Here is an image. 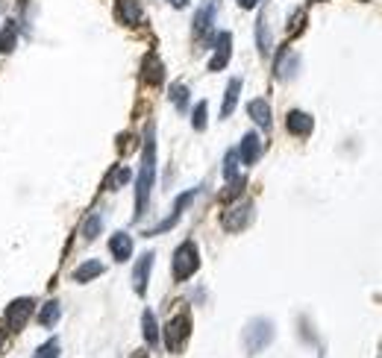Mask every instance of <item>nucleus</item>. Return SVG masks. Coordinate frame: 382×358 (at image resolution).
I'll use <instances>...</instances> for the list:
<instances>
[{
	"mask_svg": "<svg viewBox=\"0 0 382 358\" xmlns=\"http://www.w3.org/2000/svg\"><path fill=\"white\" fill-rule=\"evenodd\" d=\"M153 179H156V129H153V123H147L144 150H141V170H139V182H135V220L144 217V212H147Z\"/></svg>",
	"mask_w": 382,
	"mask_h": 358,
	"instance_id": "f257e3e1",
	"label": "nucleus"
},
{
	"mask_svg": "<svg viewBox=\"0 0 382 358\" xmlns=\"http://www.w3.org/2000/svg\"><path fill=\"white\" fill-rule=\"evenodd\" d=\"M197 270H200V253H197L194 241H182L174 253V265H171V274H174L177 282L191 279Z\"/></svg>",
	"mask_w": 382,
	"mask_h": 358,
	"instance_id": "f03ea898",
	"label": "nucleus"
},
{
	"mask_svg": "<svg viewBox=\"0 0 382 358\" xmlns=\"http://www.w3.org/2000/svg\"><path fill=\"white\" fill-rule=\"evenodd\" d=\"M270 341H274V323H270L268 317L250 320L248 329H244V350H248L250 355H259Z\"/></svg>",
	"mask_w": 382,
	"mask_h": 358,
	"instance_id": "7ed1b4c3",
	"label": "nucleus"
},
{
	"mask_svg": "<svg viewBox=\"0 0 382 358\" xmlns=\"http://www.w3.org/2000/svg\"><path fill=\"white\" fill-rule=\"evenodd\" d=\"M189 335H191V317H189V312L174 314V317H171L168 323H165V332H162L168 352H180L182 347H186Z\"/></svg>",
	"mask_w": 382,
	"mask_h": 358,
	"instance_id": "20e7f679",
	"label": "nucleus"
},
{
	"mask_svg": "<svg viewBox=\"0 0 382 358\" xmlns=\"http://www.w3.org/2000/svg\"><path fill=\"white\" fill-rule=\"evenodd\" d=\"M253 220V203L250 200H241L236 206H229L224 215H220V226H224L227 232H241L248 229Z\"/></svg>",
	"mask_w": 382,
	"mask_h": 358,
	"instance_id": "39448f33",
	"label": "nucleus"
},
{
	"mask_svg": "<svg viewBox=\"0 0 382 358\" xmlns=\"http://www.w3.org/2000/svg\"><path fill=\"white\" fill-rule=\"evenodd\" d=\"M35 314V303L30 297H18L6 305V326L12 332H21L24 326L30 323V317Z\"/></svg>",
	"mask_w": 382,
	"mask_h": 358,
	"instance_id": "423d86ee",
	"label": "nucleus"
},
{
	"mask_svg": "<svg viewBox=\"0 0 382 358\" xmlns=\"http://www.w3.org/2000/svg\"><path fill=\"white\" fill-rule=\"evenodd\" d=\"M194 197H197V188H191V191H186V194H180V197H177V203H174V212H171V217H168V220H162V224H159V226L147 229L144 235H147V238H153V235H159V232H168V229L174 226L177 220L182 217V208H189V203L194 200Z\"/></svg>",
	"mask_w": 382,
	"mask_h": 358,
	"instance_id": "0eeeda50",
	"label": "nucleus"
},
{
	"mask_svg": "<svg viewBox=\"0 0 382 358\" xmlns=\"http://www.w3.org/2000/svg\"><path fill=\"white\" fill-rule=\"evenodd\" d=\"M232 56V33H218L215 39V56L209 59V71H224Z\"/></svg>",
	"mask_w": 382,
	"mask_h": 358,
	"instance_id": "6e6552de",
	"label": "nucleus"
},
{
	"mask_svg": "<svg viewBox=\"0 0 382 358\" xmlns=\"http://www.w3.org/2000/svg\"><path fill=\"white\" fill-rule=\"evenodd\" d=\"M150 270H153V253H141L139 256V265L132 267V288L139 297L147 294V279H150Z\"/></svg>",
	"mask_w": 382,
	"mask_h": 358,
	"instance_id": "1a4fd4ad",
	"label": "nucleus"
},
{
	"mask_svg": "<svg viewBox=\"0 0 382 358\" xmlns=\"http://www.w3.org/2000/svg\"><path fill=\"white\" fill-rule=\"evenodd\" d=\"M286 127L291 135H297V138H306V135H312L315 129V118L309 112H300V109H294V112H288L286 118Z\"/></svg>",
	"mask_w": 382,
	"mask_h": 358,
	"instance_id": "9d476101",
	"label": "nucleus"
},
{
	"mask_svg": "<svg viewBox=\"0 0 382 358\" xmlns=\"http://www.w3.org/2000/svg\"><path fill=\"white\" fill-rule=\"evenodd\" d=\"M115 15H118L121 24H127V27H139L141 18H144V12H141V3H139V0H118Z\"/></svg>",
	"mask_w": 382,
	"mask_h": 358,
	"instance_id": "9b49d317",
	"label": "nucleus"
},
{
	"mask_svg": "<svg viewBox=\"0 0 382 358\" xmlns=\"http://www.w3.org/2000/svg\"><path fill=\"white\" fill-rule=\"evenodd\" d=\"M259 156H262V138H259L256 132H248L241 138V147H238V159L244 165H256Z\"/></svg>",
	"mask_w": 382,
	"mask_h": 358,
	"instance_id": "f8f14e48",
	"label": "nucleus"
},
{
	"mask_svg": "<svg viewBox=\"0 0 382 358\" xmlns=\"http://www.w3.org/2000/svg\"><path fill=\"white\" fill-rule=\"evenodd\" d=\"M141 80L147 85H162L165 80V68H162V62H159L156 53H147L144 62H141Z\"/></svg>",
	"mask_w": 382,
	"mask_h": 358,
	"instance_id": "ddd939ff",
	"label": "nucleus"
},
{
	"mask_svg": "<svg viewBox=\"0 0 382 358\" xmlns=\"http://www.w3.org/2000/svg\"><path fill=\"white\" fill-rule=\"evenodd\" d=\"M215 12H218V0H206V3L197 9V15H194V35H206L209 30H212Z\"/></svg>",
	"mask_w": 382,
	"mask_h": 358,
	"instance_id": "4468645a",
	"label": "nucleus"
},
{
	"mask_svg": "<svg viewBox=\"0 0 382 358\" xmlns=\"http://www.w3.org/2000/svg\"><path fill=\"white\" fill-rule=\"evenodd\" d=\"M109 253H112L115 262H130L132 256V238L127 232H115L112 238H109Z\"/></svg>",
	"mask_w": 382,
	"mask_h": 358,
	"instance_id": "2eb2a0df",
	"label": "nucleus"
},
{
	"mask_svg": "<svg viewBox=\"0 0 382 358\" xmlns=\"http://www.w3.org/2000/svg\"><path fill=\"white\" fill-rule=\"evenodd\" d=\"M248 115H250L262 129H270V123H274V118H270V103L262 100V97H256V100L248 103Z\"/></svg>",
	"mask_w": 382,
	"mask_h": 358,
	"instance_id": "dca6fc26",
	"label": "nucleus"
},
{
	"mask_svg": "<svg viewBox=\"0 0 382 358\" xmlns=\"http://www.w3.org/2000/svg\"><path fill=\"white\" fill-rule=\"evenodd\" d=\"M103 262H97V258H89V262H83L77 270H73V274H71V279L73 282H80V285H83V282H92V279H97V276H101L103 274Z\"/></svg>",
	"mask_w": 382,
	"mask_h": 358,
	"instance_id": "f3484780",
	"label": "nucleus"
},
{
	"mask_svg": "<svg viewBox=\"0 0 382 358\" xmlns=\"http://www.w3.org/2000/svg\"><path fill=\"white\" fill-rule=\"evenodd\" d=\"M256 44H259V53L268 56L270 47H274V39H270V27H268V12H262L256 21Z\"/></svg>",
	"mask_w": 382,
	"mask_h": 358,
	"instance_id": "a211bd4d",
	"label": "nucleus"
},
{
	"mask_svg": "<svg viewBox=\"0 0 382 358\" xmlns=\"http://www.w3.org/2000/svg\"><path fill=\"white\" fill-rule=\"evenodd\" d=\"M238 94H241V80H229L227 85V94H224V103H220V118H229L232 112H236V106H238Z\"/></svg>",
	"mask_w": 382,
	"mask_h": 358,
	"instance_id": "6ab92c4d",
	"label": "nucleus"
},
{
	"mask_svg": "<svg viewBox=\"0 0 382 358\" xmlns=\"http://www.w3.org/2000/svg\"><path fill=\"white\" fill-rule=\"evenodd\" d=\"M18 44V24L15 21H6L3 30H0V53H12Z\"/></svg>",
	"mask_w": 382,
	"mask_h": 358,
	"instance_id": "aec40b11",
	"label": "nucleus"
},
{
	"mask_svg": "<svg viewBox=\"0 0 382 358\" xmlns=\"http://www.w3.org/2000/svg\"><path fill=\"white\" fill-rule=\"evenodd\" d=\"M59 314H62V308H59V300H47L44 305H42V312H39V326H44V329H51V326H56V320H59Z\"/></svg>",
	"mask_w": 382,
	"mask_h": 358,
	"instance_id": "412c9836",
	"label": "nucleus"
},
{
	"mask_svg": "<svg viewBox=\"0 0 382 358\" xmlns=\"http://www.w3.org/2000/svg\"><path fill=\"white\" fill-rule=\"evenodd\" d=\"M141 332H144V341L156 347L159 343V323H156V314L153 312H144L141 314Z\"/></svg>",
	"mask_w": 382,
	"mask_h": 358,
	"instance_id": "4be33fe9",
	"label": "nucleus"
},
{
	"mask_svg": "<svg viewBox=\"0 0 382 358\" xmlns=\"http://www.w3.org/2000/svg\"><path fill=\"white\" fill-rule=\"evenodd\" d=\"M294 68H297V56H291V53L282 51L279 59H277V77L279 80H288L291 73H294Z\"/></svg>",
	"mask_w": 382,
	"mask_h": 358,
	"instance_id": "5701e85b",
	"label": "nucleus"
},
{
	"mask_svg": "<svg viewBox=\"0 0 382 358\" xmlns=\"http://www.w3.org/2000/svg\"><path fill=\"white\" fill-rule=\"evenodd\" d=\"M101 229H103V217L94 212V215L83 224V238H85V241H94L97 235H101Z\"/></svg>",
	"mask_w": 382,
	"mask_h": 358,
	"instance_id": "b1692460",
	"label": "nucleus"
},
{
	"mask_svg": "<svg viewBox=\"0 0 382 358\" xmlns=\"http://www.w3.org/2000/svg\"><path fill=\"white\" fill-rule=\"evenodd\" d=\"M171 103H174L180 112H186V106H189V89L182 82H177V85H171Z\"/></svg>",
	"mask_w": 382,
	"mask_h": 358,
	"instance_id": "393cba45",
	"label": "nucleus"
},
{
	"mask_svg": "<svg viewBox=\"0 0 382 358\" xmlns=\"http://www.w3.org/2000/svg\"><path fill=\"white\" fill-rule=\"evenodd\" d=\"M238 150H229L224 159V179H238Z\"/></svg>",
	"mask_w": 382,
	"mask_h": 358,
	"instance_id": "a878e982",
	"label": "nucleus"
},
{
	"mask_svg": "<svg viewBox=\"0 0 382 358\" xmlns=\"http://www.w3.org/2000/svg\"><path fill=\"white\" fill-rule=\"evenodd\" d=\"M206 112H209V103H206V100H200V103L194 106V112H191V127H194L197 132L206 129Z\"/></svg>",
	"mask_w": 382,
	"mask_h": 358,
	"instance_id": "bb28decb",
	"label": "nucleus"
},
{
	"mask_svg": "<svg viewBox=\"0 0 382 358\" xmlns=\"http://www.w3.org/2000/svg\"><path fill=\"white\" fill-rule=\"evenodd\" d=\"M33 358H59V338H51V341H44L39 350H35Z\"/></svg>",
	"mask_w": 382,
	"mask_h": 358,
	"instance_id": "cd10ccee",
	"label": "nucleus"
},
{
	"mask_svg": "<svg viewBox=\"0 0 382 358\" xmlns=\"http://www.w3.org/2000/svg\"><path fill=\"white\" fill-rule=\"evenodd\" d=\"M244 185H248V179H244V177H238V179H229V188H227L224 194H220V200H224V203H229L232 197H238V194H241V188H244Z\"/></svg>",
	"mask_w": 382,
	"mask_h": 358,
	"instance_id": "c85d7f7f",
	"label": "nucleus"
},
{
	"mask_svg": "<svg viewBox=\"0 0 382 358\" xmlns=\"http://www.w3.org/2000/svg\"><path fill=\"white\" fill-rule=\"evenodd\" d=\"M6 335H9V326L3 323V320H0V343H3V341H6Z\"/></svg>",
	"mask_w": 382,
	"mask_h": 358,
	"instance_id": "c756f323",
	"label": "nucleus"
},
{
	"mask_svg": "<svg viewBox=\"0 0 382 358\" xmlns=\"http://www.w3.org/2000/svg\"><path fill=\"white\" fill-rule=\"evenodd\" d=\"M256 3H259V0H238V6H241V9H253Z\"/></svg>",
	"mask_w": 382,
	"mask_h": 358,
	"instance_id": "7c9ffc66",
	"label": "nucleus"
},
{
	"mask_svg": "<svg viewBox=\"0 0 382 358\" xmlns=\"http://www.w3.org/2000/svg\"><path fill=\"white\" fill-rule=\"evenodd\" d=\"M171 6H177V9H182V6H189V0H171Z\"/></svg>",
	"mask_w": 382,
	"mask_h": 358,
	"instance_id": "2f4dec72",
	"label": "nucleus"
},
{
	"mask_svg": "<svg viewBox=\"0 0 382 358\" xmlns=\"http://www.w3.org/2000/svg\"><path fill=\"white\" fill-rule=\"evenodd\" d=\"M130 358H147V352H144V350H139V352H132Z\"/></svg>",
	"mask_w": 382,
	"mask_h": 358,
	"instance_id": "473e14b6",
	"label": "nucleus"
}]
</instances>
